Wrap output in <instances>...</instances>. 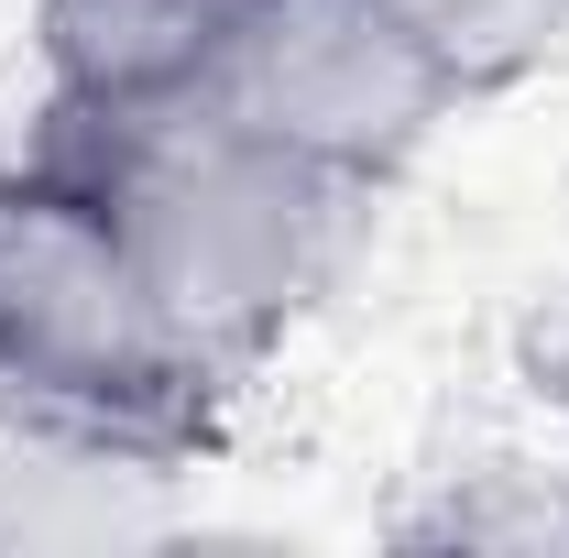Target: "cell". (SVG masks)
I'll use <instances>...</instances> for the list:
<instances>
[{"instance_id":"1","label":"cell","mask_w":569,"mask_h":558,"mask_svg":"<svg viewBox=\"0 0 569 558\" xmlns=\"http://www.w3.org/2000/svg\"><path fill=\"white\" fill-rule=\"evenodd\" d=\"M22 153L56 165L110 219L132 275L176 307V329L230 383H252L263 350L340 285L361 219L383 198L361 176H329V165L263 142L198 88H142V99H56L44 88V121Z\"/></svg>"},{"instance_id":"2","label":"cell","mask_w":569,"mask_h":558,"mask_svg":"<svg viewBox=\"0 0 569 558\" xmlns=\"http://www.w3.org/2000/svg\"><path fill=\"white\" fill-rule=\"evenodd\" d=\"M230 372L132 275L110 219L56 165H0V406L88 460H198L230 417Z\"/></svg>"},{"instance_id":"3","label":"cell","mask_w":569,"mask_h":558,"mask_svg":"<svg viewBox=\"0 0 569 558\" xmlns=\"http://www.w3.org/2000/svg\"><path fill=\"white\" fill-rule=\"evenodd\" d=\"M187 88L361 187H395L406 153L460 110L449 77L395 33L383 0H241Z\"/></svg>"},{"instance_id":"4","label":"cell","mask_w":569,"mask_h":558,"mask_svg":"<svg viewBox=\"0 0 569 558\" xmlns=\"http://www.w3.org/2000/svg\"><path fill=\"white\" fill-rule=\"evenodd\" d=\"M383 11L449 77V99H493L569 44V0H383Z\"/></svg>"},{"instance_id":"5","label":"cell","mask_w":569,"mask_h":558,"mask_svg":"<svg viewBox=\"0 0 569 558\" xmlns=\"http://www.w3.org/2000/svg\"><path fill=\"white\" fill-rule=\"evenodd\" d=\"M537 372H548V383H559V395H569V296H559V318L537 329Z\"/></svg>"}]
</instances>
